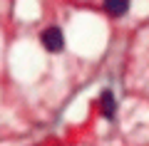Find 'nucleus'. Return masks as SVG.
<instances>
[{
    "label": "nucleus",
    "mask_w": 149,
    "mask_h": 146,
    "mask_svg": "<svg viewBox=\"0 0 149 146\" xmlns=\"http://www.w3.org/2000/svg\"><path fill=\"white\" fill-rule=\"evenodd\" d=\"M100 109L102 114L107 116V119H114V114H117V99H114V94L107 89V92H102L100 97Z\"/></svg>",
    "instance_id": "obj_2"
},
{
    "label": "nucleus",
    "mask_w": 149,
    "mask_h": 146,
    "mask_svg": "<svg viewBox=\"0 0 149 146\" xmlns=\"http://www.w3.org/2000/svg\"><path fill=\"white\" fill-rule=\"evenodd\" d=\"M127 8H129V0H104V12L112 17L127 15Z\"/></svg>",
    "instance_id": "obj_3"
},
{
    "label": "nucleus",
    "mask_w": 149,
    "mask_h": 146,
    "mask_svg": "<svg viewBox=\"0 0 149 146\" xmlns=\"http://www.w3.org/2000/svg\"><path fill=\"white\" fill-rule=\"evenodd\" d=\"M40 42H42V47L47 50V52H62V47H65V35L60 27L50 25L42 30V35H40Z\"/></svg>",
    "instance_id": "obj_1"
}]
</instances>
